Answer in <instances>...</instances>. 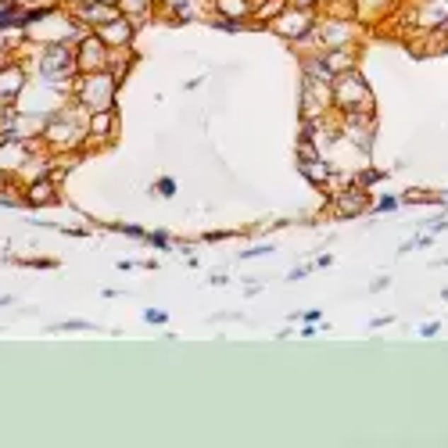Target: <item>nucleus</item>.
Wrapping results in <instances>:
<instances>
[{
	"label": "nucleus",
	"mask_w": 448,
	"mask_h": 448,
	"mask_svg": "<svg viewBox=\"0 0 448 448\" xmlns=\"http://www.w3.org/2000/svg\"><path fill=\"white\" fill-rule=\"evenodd\" d=\"M40 72L50 76V79H62V76L76 72V43H69V40H50L47 50H43Z\"/></svg>",
	"instance_id": "5"
},
{
	"label": "nucleus",
	"mask_w": 448,
	"mask_h": 448,
	"mask_svg": "<svg viewBox=\"0 0 448 448\" xmlns=\"http://www.w3.org/2000/svg\"><path fill=\"white\" fill-rule=\"evenodd\" d=\"M330 93H333V108H338V111H373V90L359 76V69H352V72L333 79Z\"/></svg>",
	"instance_id": "2"
},
{
	"label": "nucleus",
	"mask_w": 448,
	"mask_h": 448,
	"mask_svg": "<svg viewBox=\"0 0 448 448\" xmlns=\"http://www.w3.org/2000/svg\"><path fill=\"white\" fill-rule=\"evenodd\" d=\"M151 8H154V0H119V11H122V15H130L137 25L151 15Z\"/></svg>",
	"instance_id": "19"
},
{
	"label": "nucleus",
	"mask_w": 448,
	"mask_h": 448,
	"mask_svg": "<svg viewBox=\"0 0 448 448\" xmlns=\"http://www.w3.org/2000/svg\"><path fill=\"white\" fill-rule=\"evenodd\" d=\"M402 201H406V205H430V208H441V190H420V187H413V190L402 194Z\"/></svg>",
	"instance_id": "20"
},
{
	"label": "nucleus",
	"mask_w": 448,
	"mask_h": 448,
	"mask_svg": "<svg viewBox=\"0 0 448 448\" xmlns=\"http://www.w3.org/2000/svg\"><path fill=\"white\" fill-rule=\"evenodd\" d=\"M441 333V323H423L420 326V338H437Z\"/></svg>",
	"instance_id": "30"
},
{
	"label": "nucleus",
	"mask_w": 448,
	"mask_h": 448,
	"mask_svg": "<svg viewBox=\"0 0 448 448\" xmlns=\"http://www.w3.org/2000/svg\"><path fill=\"white\" fill-rule=\"evenodd\" d=\"M147 244H151V248H161V251H169V248H173V244H169V234H165V230L147 234Z\"/></svg>",
	"instance_id": "27"
},
{
	"label": "nucleus",
	"mask_w": 448,
	"mask_h": 448,
	"mask_svg": "<svg viewBox=\"0 0 448 448\" xmlns=\"http://www.w3.org/2000/svg\"><path fill=\"white\" fill-rule=\"evenodd\" d=\"M352 180H355L362 190H369V187H377V183H380V169H359Z\"/></svg>",
	"instance_id": "25"
},
{
	"label": "nucleus",
	"mask_w": 448,
	"mask_h": 448,
	"mask_svg": "<svg viewBox=\"0 0 448 448\" xmlns=\"http://www.w3.org/2000/svg\"><path fill=\"white\" fill-rule=\"evenodd\" d=\"M319 0H287V8H316Z\"/></svg>",
	"instance_id": "34"
},
{
	"label": "nucleus",
	"mask_w": 448,
	"mask_h": 448,
	"mask_svg": "<svg viewBox=\"0 0 448 448\" xmlns=\"http://www.w3.org/2000/svg\"><path fill=\"white\" fill-rule=\"evenodd\" d=\"M22 69L11 65V62H0V100H15L18 90H22Z\"/></svg>",
	"instance_id": "14"
},
{
	"label": "nucleus",
	"mask_w": 448,
	"mask_h": 448,
	"mask_svg": "<svg viewBox=\"0 0 448 448\" xmlns=\"http://www.w3.org/2000/svg\"><path fill=\"white\" fill-rule=\"evenodd\" d=\"M108 69V47L97 33H86L79 43H76V72H104Z\"/></svg>",
	"instance_id": "7"
},
{
	"label": "nucleus",
	"mask_w": 448,
	"mask_h": 448,
	"mask_svg": "<svg viewBox=\"0 0 448 448\" xmlns=\"http://www.w3.org/2000/svg\"><path fill=\"white\" fill-rule=\"evenodd\" d=\"M338 130H341V137H345L359 154H369V147H373V133H377L373 111H341Z\"/></svg>",
	"instance_id": "3"
},
{
	"label": "nucleus",
	"mask_w": 448,
	"mask_h": 448,
	"mask_svg": "<svg viewBox=\"0 0 448 448\" xmlns=\"http://www.w3.org/2000/svg\"><path fill=\"white\" fill-rule=\"evenodd\" d=\"M395 8V0H359V18L362 15H387Z\"/></svg>",
	"instance_id": "23"
},
{
	"label": "nucleus",
	"mask_w": 448,
	"mask_h": 448,
	"mask_svg": "<svg viewBox=\"0 0 448 448\" xmlns=\"http://www.w3.org/2000/svg\"><path fill=\"white\" fill-rule=\"evenodd\" d=\"M387 323H395V316H377L369 326H373V330H380V326H387Z\"/></svg>",
	"instance_id": "35"
},
{
	"label": "nucleus",
	"mask_w": 448,
	"mask_h": 448,
	"mask_svg": "<svg viewBox=\"0 0 448 448\" xmlns=\"http://www.w3.org/2000/svg\"><path fill=\"white\" fill-rule=\"evenodd\" d=\"M154 194H161V197H173V194H176V183H173L169 176H161V180L154 183Z\"/></svg>",
	"instance_id": "28"
},
{
	"label": "nucleus",
	"mask_w": 448,
	"mask_h": 448,
	"mask_svg": "<svg viewBox=\"0 0 448 448\" xmlns=\"http://www.w3.org/2000/svg\"><path fill=\"white\" fill-rule=\"evenodd\" d=\"M269 251H272V244H258V248H248L244 258H262V255H269Z\"/></svg>",
	"instance_id": "31"
},
{
	"label": "nucleus",
	"mask_w": 448,
	"mask_h": 448,
	"mask_svg": "<svg viewBox=\"0 0 448 448\" xmlns=\"http://www.w3.org/2000/svg\"><path fill=\"white\" fill-rule=\"evenodd\" d=\"M144 319L151 326H161V323H169V312H165V309H144Z\"/></svg>",
	"instance_id": "26"
},
{
	"label": "nucleus",
	"mask_w": 448,
	"mask_h": 448,
	"mask_svg": "<svg viewBox=\"0 0 448 448\" xmlns=\"http://www.w3.org/2000/svg\"><path fill=\"white\" fill-rule=\"evenodd\" d=\"M291 319H305V323H316V319H323V312H319V309H309V312H294Z\"/></svg>",
	"instance_id": "32"
},
{
	"label": "nucleus",
	"mask_w": 448,
	"mask_h": 448,
	"mask_svg": "<svg viewBox=\"0 0 448 448\" xmlns=\"http://www.w3.org/2000/svg\"><path fill=\"white\" fill-rule=\"evenodd\" d=\"M323 65L330 72V79H338L345 72L355 69V47H333V50H323Z\"/></svg>",
	"instance_id": "12"
},
{
	"label": "nucleus",
	"mask_w": 448,
	"mask_h": 448,
	"mask_svg": "<svg viewBox=\"0 0 448 448\" xmlns=\"http://www.w3.org/2000/svg\"><path fill=\"white\" fill-rule=\"evenodd\" d=\"M115 90H119V79L111 76L108 69L104 72H83L76 79V104L86 108V111L115 108Z\"/></svg>",
	"instance_id": "1"
},
{
	"label": "nucleus",
	"mask_w": 448,
	"mask_h": 448,
	"mask_svg": "<svg viewBox=\"0 0 448 448\" xmlns=\"http://www.w3.org/2000/svg\"><path fill=\"white\" fill-rule=\"evenodd\" d=\"M93 33L104 40L108 50H119V47H130V43H133V36H137V22H133L130 15H119V18H111V22L97 25Z\"/></svg>",
	"instance_id": "8"
},
{
	"label": "nucleus",
	"mask_w": 448,
	"mask_h": 448,
	"mask_svg": "<svg viewBox=\"0 0 448 448\" xmlns=\"http://www.w3.org/2000/svg\"><path fill=\"white\" fill-rule=\"evenodd\" d=\"M50 144H58V147H76V140H83V137H90V130H86V122H72V115H58V119H50L47 122V133H43Z\"/></svg>",
	"instance_id": "10"
},
{
	"label": "nucleus",
	"mask_w": 448,
	"mask_h": 448,
	"mask_svg": "<svg viewBox=\"0 0 448 448\" xmlns=\"http://www.w3.org/2000/svg\"><path fill=\"white\" fill-rule=\"evenodd\" d=\"M54 197H58V190H54V180H33L29 187V205H50Z\"/></svg>",
	"instance_id": "18"
},
{
	"label": "nucleus",
	"mask_w": 448,
	"mask_h": 448,
	"mask_svg": "<svg viewBox=\"0 0 448 448\" xmlns=\"http://www.w3.org/2000/svg\"><path fill=\"white\" fill-rule=\"evenodd\" d=\"M215 4V11H219V18H234V22H248L251 18V0H212Z\"/></svg>",
	"instance_id": "16"
},
{
	"label": "nucleus",
	"mask_w": 448,
	"mask_h": 448,
	"mask_svg": "<svg viewBox=\"0 0 448 448\" xmlns=\"http://www.w3.org/2000/svg\"><path fill=\"white\" fill-rule=\"evenodd\" d=\"M298 169L305 173V180H309L312 187H330V180H333V169H330L326 158H301Z\"/></svg>",
	"instance_id": "13"
},
{
	"label": "nucleus",
	"mask_w": 448,
	"mask_h": 448,
	"mask_svg": "<svg viewBox=\"0 0 448 448\" xmlns=\"http://www.w3.org/2000/svg\"><path fill=\"white\" fill-rule=\"evenodd\" d=\"M194 4L197 0H165V15H169L173 22H194L201 15Z\"/></svg>",
	"instance_id": "17"
},
{
	"label": "nucleus",
	"mask_w": 448,
	"mask_h": 448,
	"mask_svg": "<svg viewBox=\"0 0 448 448\" xmlns=\"http://www.w3.org/2000/svg\"><path fill=\"white\" fill-rule=\"evenodd\" d=\"M111 230H119V234H126V237H133V241H140V237H147L140 226H130V222H115Z\"/></svg>",
	"instance_id": "29"
},
{
	"label": "nucleus",
	"mask_w": 448,
	"mask_h": 448,
	"mask_svg": "<svg viewBox=\"0 0 448 448\" xmlns=\"http://www.w3.org/2000/svg\"><path fill=\"white\" fill-rule=\"evenodd\" d=\"M409 22L416 29H437L448 22V0H420L416 11L409 15Z\"/></svg>",
	"instance_id": "11"
},
{
	"label": "nucleus",
	"mask_w": 448,
	"mask_h": 448,
	"mask_svg": "<svg viewBox=\"0 0 448 448\" xmlns=\"http://www.w3.org/2000/svg\"><path fill=\"white\" fill-rule=\"evenodd\" d=\"M384 287H391V280H387V276H377L373 284H369V291H384Z\"/></svg>",
	"instance_id": "33"
},
{
	"label": "nucleus",
	"mask_w": 448,
	"mask_h": 448,
	"mask_svg": "<svg viewBox=\"0 0 448 448\" xmlns=\"http://www.w3.org/2000/svg\"><path fill=\"white\" fill-rule=\"evenodd\" d=\"M441 301H448V287H444V291H441Z\"/></svg>",
	"instance_id": "36"
},
{
	"label": "nucleus",
	"mask_w": 448,
	"mask_h": 448,
	"mask_svg": "<svg viewBox=\"0 0 448 448\" xmlns=\"http://www.w3.org/2000/svg\"><path fill=\"white\" fill-rule=\"evenodd\" d=\"M272 33L284 40H312V33H316L312 8H284L272 18Z\"/></svg>",
	"instance_id": "4"
},
{
	"label": "nucleus",
	"mask_w": 448,
	"mask_h": 448,
	"mask_svg": "<svg viewBox=\"0 0 448 448\" xmlns=\"http://www.w3.org/2000/svg\"><path fill=\"white\" fill-rule=\"evenodd\" d=\"M333 212H338V219H355L362 212H373V201L359 183H348L345 190H338V197H333Z\"/></svg>",
	"instance_id": "9"
},
{
	"label": "nucleus",
	"mask_w": 448,
	"mask_h": 448,
	"mask_svg": "<svg viewBox=\"0 0 448 448\" xmlns=\"http://www.w3.org/2000/svg\"><path fill=\"white\" fill-rule=\"evenodd\" d=\"M355 33H359L355 18H338V15H333V18H330V22H323V25L316 22L312 40H319V47H323V50H333V47H352Z\"/></svg>",
	"instance_id": "6"
},
{
	"label": "nucleus",
	"mask_w": 448,
	"mask_h": 448,
	"mask_svg": "<svg viewBox=\"0 0 448 448\" xmlns=\"http://www.w3.org/2000/svg\"><path fill=\"white\" fill-rule=\"evenodd\" d=\"M437 244V237L430 234V230H423L420 237H413V241H406L402 248H398V255H409V251H427V248H434Z\"/></svg>",
	"instance_id": "22"
},
{
	"label": "nucleus",
	"mask_w": 448,
	"mask_h": 448,
	"mask_svg": "<svg viewBox=\"0 0 448 448\" xmlns=\"http://www.w3.org/2000/svg\"><path fill=\"white\" fill-rule=\"evenodd\" d=\"M104 4H119V0H104Z\"/></svg>",
	"instance_id": "37"
},
{
	"label": "nucleus",
	"mask_w": 448,
	"mask_h": 448,
	"mask_svg": "<svg viewBox=\"0 0 448 448\" xmlns=\"http://www.w3.org/2000/svg\"><path fill=\"white\" fill-rule=\"evenodd\" d=\"M284 8H287V0H262V4L251 11V18H255V22H265V18H276Z\"/></svg>",
	"instance_id": "21"
},
{
	"label": "nucleus",
	"mask_w": 448,
	"mask_h": 448,
	"mask_svg": "<svg viewBox=\"0 0 448 448\" xmlns=\"http://www.w3.org/2000/svg\"><path fill=\"white\" fill-rule=\"evenodd\" d=\"M86 130L93 140L100 137H111L115 133V108H104V111H90V119H86Z\"/></svg>",
	"instance_id": "15"
},
{
	"label": "nucleus",
	"mask_w": 448,
	"mask_h": 448,
	"mask_svg": "<svg viewBox=\"0 0 448 448\" xmlns=\"http://www.w3.org/2000/svg\"><path fill=\"white\" fill-rule=\"evenodd\" d=\"M398 205H402V197L384 194V197H377V201H373V212H377V215H395V212H398Z\"/></svg>",
	"instance_id": "24"
}]
</instances>
